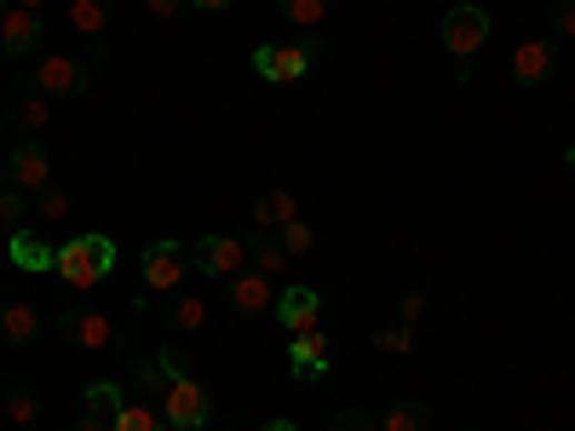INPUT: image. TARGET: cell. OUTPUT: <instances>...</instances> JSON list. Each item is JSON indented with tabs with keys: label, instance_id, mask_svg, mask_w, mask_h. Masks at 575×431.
<instances>
[{
	"label": "cell",
	"instance_id": "1",
	"mask_svg": "<svg viewBox=\"0 0 575 431\" xmlns=\"http://www.w3.org/2000/svg\"><path fill=\"white\" fill-rule=\"evenodd\" d=\"M110 264H116V242H110V237H76V242L58 248V277L70 282V288L105 282Z\"/></svg>",
	"mask_w": 575,
	"mask_h": 431
},
{
	"label": "cell",
	"instance_id": "2",
	"mask_svg": "<svg viewBox=\"0 0 575 431\" xmlns=\"http://www.w3.org/2000/svg\"><path fill=\"white\" fill-rule=\"evenodd\" d=\"M323 58V41H265L259 52H254V70L265 76V81H299L311 70V63Z\"/></svg>",
	"mask_w": 575,
	"mask_h": 431
},
{
	"label": "cell",
	"instance_id": "3",
	"mask_svg": "<svg viewBox=\"0 0 575 431\" xmlns=\"http://www.w3.org/2000/svg\"><path fill=\"white\" fill-rule=\"evenodd\" d=\"M484 41H489V12L484 7H455L449 18H444V47H449V58H460V63H472L484 52Z\"/></svg>",
	"mask_w": 575,
	"mask_h": 431
},
{
	"label": "cell",
	"instance_id": "4",
	"mask_svg": "<svg viewBox=\"0 0 575 431\" xmlns=\"http://www.w3.org/2000/svg\"><path fill=\"white\" fill-rule=\"evenodd\" d=\"M161 414H167V425H179V431L208 425V391H201V385L179 369V374H174V385L161 391Z\"/></svg>",
	"mask_w": 575,
	"mask_h": 431
},
{
	"label": "cell",
	"instance_id": "5",
	"mask_svg": "<svg viewBox=\"0 0 575 431\" xmlns=\"http://www.w3.org/2000/svg\"><path fill=\"white\" fill-rule=\"evenodd\" d=\"M87 76H92V70H87L81 58H58V52H52V58H41V70H36V92H41V98H81V92H87Z\"/></svg>",
	"mask_w": 575,
	"mask_h": 431
},
{
	"label": "cell",
	"instance_id": "6",
	"mask_svg": "<svg viewBox=\"0 0 575 431\" xmlns=\"http://www.w3.org/2000/svg\"><path fill=\"white\" fill-rule=\"evenodd\" d=\"M41 36H47L41 12H29V7H18V0H7V12H0V52L23 58V52H36Z\"/></svg>",
	"mask_w": 575,
	"mask_h": 431
},
{
	"label": "cell",
	"instance_id": "7",
	"mask_svg": "<svg viewBox=\"0 0 575 431\" xmlns=\"http://www.w3.org/2000/svg\"><path fill=\"white\" fill-rule=\"evenodd\" d=\"M58 334L70 340V345H81V351H105V345L116 340V328H110V317H105V311L76 305V311H63V317H58Z\"/></svg>",
	"mask_w": 575,
	"mask_h": 431
},
{
	"label": "cell",
	"instance_id": "8",
	"mask_svg": "<svg viewBox=\"0 0 575 431\" xmlns=\"http://www.w3.org/2000/svg\"><path fill=\"white\" fill-rule=\"evenodd\" d=\"M185 259H190V253H185L179 242H150V248H145V288H150V293L179 288V282H185V271H190Z\"/></svg>",
	"mask_w": 575,
	"mask_h": 431
},
{
	"label": "cell",
	"instance_id": "9",
	"mask_svg": "<svg viewBox=\"0 0 575 431\" xmlns=\"http://www.w3.org/2000/svg\"><path fill=\"white\" fill-rule=\"evenodd\" d=\"M317 311H323V300H317L311 288H282L277 305H270V317H277L288 334H311V328H317Z\"/></svg>",
	"mask_w": 575,
	"mask_h": 431
},
{
	"label": "cell",
	"instance_id": "10",
	"mask_svg": "<svg viewBox=\"0 0 575 431\" xmlns=\"http://www.w3.org/2000/svg\"><path fill=\"white\" fill-rule=\"evenodd\" d=\"M242 259H248V248L236 237H201L196 242V271L201 277H236V271H242Z\"/></svg>",
	"mask_w": 575,
	"mask_h": 431
},
{
	"label": "cell",
	"instance_id": "11",
	"mask_svg": "<svg viewBox=\"0 0 575 431\" xmlns=\"http://www.w3.org/2000/svg\"><path fill=\"white\" fill-rule=\"evenodd\" d=\"M553 63H558L553 41H524V47H513V81L541 87V81H553Z\"/></svg>",
	"mask_w": 575,
	"mask_h": 431
},
{
	"label": "cell",
	"instance_id": "12",
	"mask_svg": "<svg viewBox=\"0 0 575 431\" xmlns=\"http://www.w3.org/2000/svg\"><path fill=\"white\" fill-rule=\"evenodd\" d=\"M230 305L242 311V317H259L277 305V293H270V277L265 271H236L230 277Z\"/></svg>",
	"mask_w": 575,
	"mask_h": 431
},
{
	"label": "cell",
	"instance_id": "13",
	"mask_svg": "<svg viewBox=\"0 0 575 431\" xmlns=\"http://www.w3.org/2000/svg\"><path fill=\"white\" fill-rule=\"evenodd\" d=\"M288 369H294V380H317V374L328 369V334H323V328H311V334H294Z\"/></svg>",
	"mask_w": 575,
	"mask_h": 431
},
{
	"label": "cell",
	"instance_id": "14",
	"mask_svg": "<svg viewBox=\"0 0 575 431\" xmlns=\"http://www.w3.org/2000/svg\"><path fill=\"white\" fill-rule=\"evenodd\" d=\"M12 190H47V179H52V161H47V150L29 139V144H18L12 150Z\"/></svg>",
	"mask_w": 575,
	"mask_h": 431
},
{
	"label": "cell",
	"instance_id": "15",
	"mask_svg": "<svg viewBox=\"0 0 575 431\" xmlns=\"http://www.w3.org/2000/svg\"><path fill=\"white\" fill-rule=\"evenodd\" d=\"M174 374H179V351H161V357H139V362H132V385L150 391V397H161L167 385H174Z\"/></svg>",
	"mask_w": 575,
	"mask_h": 431
},
{
	"label": "cell",
	"instance_id": "16",
	"mask_svg": "<svg viewBox=\"0 0 575 431\" xmlns=\"http://www.w3.org/2000/svg\"><path fill=\"white\" fill-rule=\"evenodd\" d=\"M0 334H7L12 345H29L41 334V311L29 305V300H12V305H0Z\"/></svg>",
	"mask_w": 575,
	"mask_h": 431
},
{
	"label": "cell",
	"instance_id": "17",
	"mask_svg": "<svg viewBox=\"0 0 575 431\" xmlns=\"http://www.w3.org/2000/svg\"><path fill=\"white\" fill-rule=\"evenodd\" d=\"M110 0H70V29L87 41H105V29H110Z\"/></svg>",
	"mask_w": 575,
	"mask_h": 431
},
{
	"label": "cell",
	"instance_id": "18",
	"mask_svg": "<svg viewBox=\"0 0 575 431\" xmlns=\"http://www.w3.org/2000/svg\"><path fill=\"white\" fill-rule=\"evenodd\" d=\"M12 242V264H23V271H58V248H47L41 237H29V230H18Z\"/></svg>",
	"mask_w": 575,
	"mask_h": 431
},
{
	"label": "cell",
	"instance_id": "19",
	"mask_svg": "<svg viewBox=\"0 0 575 431\" xmlns=\"http://www.w3.org/2000/svg\"><path fill=\"white\" fill-rule=\"evenodd\" d=\"M254 219H259V230H282L288 219H299V202L288 190H265L259 202H254Z\"/></svg>",
	"mask_w": 575,
	"mask_h": 431
},
{
	"label": "cell",
	"instance_id": "20",
	"mask_svg": "<svg viewBox=\"0 0 575 431\" xmlns=\"http://www.w3.org/2000/svg\"><path fill=\"white\" fill-rule=\"evenodd\" d=\"M432 425V409L426 403H391L380 414V431H426Z\"/></svg>",
	"mask_w": 575,
	"mask_h": 431
},
{
	"label": "cell",
	"instance_id": "21",
	"mask_svg": "<svg viewBox=\"0 0 575 431\" xmlns=\"http://www.w3.org/2000/svg\"><path fill=\"white\" fill-rule=\"evenodd\" d=\"M87 409H92V420H116V414H121V385L92 380V385H87Z\"/></svg>",
	"mask_w": 575,
	"mask_h": 431
},
{
	"label": "cell",
	"instance_id": "22",
	"mask_svg": "<svg viewBox=\"0 0 575 431\" xmlns=\"http://www.w3.org/2000/svg\"><path fill=\"white\" fill-rule=\"evenodd\" d=\"M110 431H167V420H156L145 403H121V414L110 420Z\"/></svg>",
	"mask_w": 575,
	"mask_h": 431
},
{
	"label": "cell",
	"instance_id": "23",
	"mask_svg": "<svg viewBox=\"0 0 575 431\" xmlns=\"http://www.w3.org/2000/svg\"><path fill=\"white\" fill-rule=\"evenodd\" d=\"M277 7H282V18L299 23V29H317V23L328 18V0H277Z\"/></svg>",
	"mask_w": 575,
	"mask_h": 431
},
{
	"label": "cell",
	"instance_id": "24",
	"mask_svg": "<svg viewBox=\"0 0 575 431\" xmlns=\"http://www.w3.org/2000/svg\"><path fill=\"white\" fill-rule=\"evenodd\" d=\"M254 271H265V277H282L288 271V253H282L277 237H259L254 242Z\"/></svg>",
	"mask_w": 575,
	"mask_h": 431
},
{
	"label": "cell",
	"instance_id": "25",
	"mask_svg": "<svg viewBox=\"0 0 575 431\" xmlns=\"http://www.w3.org/2000/svg\"><path fill=\"white\" fill-rule=\"evenodd\" d=\"M277 242H282V253H288V259H299V253H311V248H317V237H311V224H306V219H288V224L277 230Z\"/></svg>",
	"mask_w": 575,
	"mask_h": 431
},
{
	"label": "cell",
	"instance_id": "26",
	"mask_svg": "<svg viewBox=\"0 0 575 431\" xmlns=\"http://www.w3.org/2000/svg\"><path fill=\"white\" fill-rule=\"evenodd\" d=\"M23 230V190H0V237Z\"/></svg>",
	"mask_w": 575,
	"mask_h": 431
},
{
	"label": "cell",
	"instance_id": "27",
	"mask_svg": "<svg viewBox=\"0 0 575 431\" xmlns=\"http://www.w3.org/2000/svg\"><path fill=\"white\" fill-rule=\"evenodd\" d=\"M18 121H23L29 132L47 127V121H52V98H41V92H36V98H23V104H18Z\"/></svg>",
	"mask_w": 575,
	"mask_h": 431
},
{
	"label": "cell",
	"instance_id": "28",
	"mask_svg": "<svg viewBox=\"0 0 575 431\" xmlns=\"http://www.w3.org/2000/svg\"><path fill=\"white\" fill-rule=\"evenodd\" d=\"M36 414H41V403H36L29 391H12V397H7V420H12V425H36Z\"/></svg>",
	"mask_w": 575,
	"mask_h": 431
},
{
	"label": "cell",
	"instance_id": "29",
	"mask_svg": "<svg viewBox=\"0 0 575 431\" xmlns=\"http://www.w3.org/2000/svg\"><path fill=\"white\" fill-rule=\"evenodd\" d=\"M201 322H208V305L201 300H179L174 305V328H201Z\"/></svg>",
	"mask_w": 575,
	"mask_h": 431
},
{
	"label": "cell",
	"instance_id": "30",
	"mask_svg": "<svg viewBox=\"0 0 575 431\" xmlns=\"http://www.w3.org/2000/svg\"><path fill=\"white\" fill-rule=\"evenodd\" d=\"M334 431H380V420H375V414H363V409H346L340 420H334Z\"/></svg>",
	"mask_w": 575,
	"mask_h": 431
},
{
	"label": "cell",
	"instance_id": "31",
	"mask_svg": "<svg viewBox=\"0 0 575 431\" xmlns=\"http://www.w3.org/2000/svg\"><path fill=\"white\" fill-rule=\"evenodd\" d=\"M553 29L564 41H575V0H558V7H553Z\"/></svg>",
	"mask_w": 575,
	"mask_h": 431
},
{
	"label": "cell",
	"instance_id": "32",
	"mask_svg": "<svg viewBox=\"0 0 575 431\" xmlns=\"http://www.w3.org/2000/svg\"><path fill=\"white\" fill-rule=\"evenodd\" d=\"M375 340H380V351H409V345H415V334H409V328H380Z\"/></svg>",
	"mask_w": 575,
	"mask_h": 431
},
{
	"label": "cell",
	"instance_id": "33",
	"mask_svg": "<svg viewBox=\"0 0 575 431\" xmlns=\"http://www.w3.org/2000/svg\"><path fill=\"white\" fill-rule=\"evenodd\" d=\"M185 7H190V0H145V12H150V18H161V23H174Z\"/></svg>",
	"mask_w": 575,
	"mask_h": 431
},
{
	"label": "cell",
	"instance_id": "34",
	"mask_svg": "<svg viewBox=\"0 0 575 431\" xmlns=\"http://www.w3.org/2000/svg\"><path fill=\"white\" fill-rule=\"evenodd\" d=\"M397 317H403V328H415V322L426 317V300H420V293H403V305H397Z\"/></svg>",
	"mask_w": 575,
	"mask_h": 431
},
{
	"label": "cell",
	"instance_id": "35",
	"mask_svg": "<svg viewBox=\"0 0 575 431\" xmlns=\"http://www.w3.org/2000/svg\"><path fill=\"white\" fill-rule=\"evenodd\" d=\"M41 213H47V219H63V213H70V196H63V190H47V196H41Z\"/></svg>",
	"mask_w": 575,
	"mask_h": 431
},
{
	"label": "cell",
	"instance_id": "36",
	"mask_svg": "<svg viewBox=\"0 0 575 431\" xmlns=\"http://www.w3.org/2000/svg\"><path fill=\"white\" fill-rule=\"evenodd\" d=\"M190 7H196V12H230L236 0H190Z\"/></svg>",
	"mask_w": 575,
	"mask_h": 431
},
{
	"label": "cell",
	"instance_id": "37",
	"mask_svg": "<svg viewBox=\"0 0 575 431\" xmlns=\"http://www.w3.org/2000/svg\"><path fill=\"white\" fill-rule=\"evenodd\" d=\"M76 431H105V420H92V414H87V420H76Z\"/></svg>",
	"mask_w": 575,
	"mask_h": 431
},
{
	"label": "cell",
	"instance_id": "38",
	"mask_svg": "<svg viewBox=\"0 0 575 431\" xmlns=\"http://www.w3.org/2000/svg\"><path fill=\"white\" fill-rule=\"evenodd\" d=\"M265 431H299V425H294V420H270Z\"/></svg>",
	"mask_w": 575,
	"mask_h": 431
},
{
	"label": "cell",
	"instance_id": "39",
	"mask_svg": "<svg viewBox=\"0 0 575 431\" xmlns=\"http://www.w3.org/2000/svg\"><path fill=\"white\" fill-rule=\"evenodd\" d=\"M18 7H29V12H41V7H47V0H18Z\"/></svg>",
	"mask_w": 575,
	"mask_h": 431
},
{
	"label": "cell",
	"instance_id": "40",
	"mask_svg": "<svg viewBox=\"0 0 575 431\" xmlns=\"http://www.w3.org/2000/svg\"><path fill=\"white\" fill-rule=\"evenodd\" d=\"M564 161H569V168H575V144H569V150H564Z\"/></svg>",
	"mask_w": 575,
	"mask_h": 431
},
{
	"label": "cell",
	"instance_id": "41",
	"mask_svg": "<svg viewBox=\"0 0 575 431\" xmlns=\"http://www.w3.org/2000/svg\"><path fill=\"white\" fill-rule=\"evenodd\" d=\"M0 132H7V116H0Z\"/></svg>",
	"mask_w": 575,
	"mask_h": 431
},
{
	"label": "cell",
	"instance_id": "42",
	"mask_svg": "<svg viewBox=\"0 0 575 431\" xmlns=\"http://www.w3.org/2000/svg\"><path fill=\"white\" fill-rule=\"evenodd\" d=\"M18 431H36V425H18Z\"/></svg>",
	"mask_w": 575,
	"mask_h": 431
},
{
	"label": "cell",
	"instance_id": "43",
	"mask_svg": "<svg viewBox=\"0 0 575 431\" xmlns=\"http://www.w3.org/2000/svg\"><path fill=\"white\" fill-rule=\"evenodd\" d=\"M0 12H7V0H0Z\"/></svg>",
	"mask_w": 575,
	"mask_h": 431
},
{
	"label": "cell",
	"instance_id": "44",
	"mask_svg": "<svg viewBox=\"0 0 575 431\" xmlns=\"http://www.w3.org/2000/svg\"><path fill=\"white\" fill-rule=\"evenodd\" d=\"M0 179H7V168H0Z\"/></svg>",
	"mask_w": 575,
	"mask_h": 431
}]
</instances>
